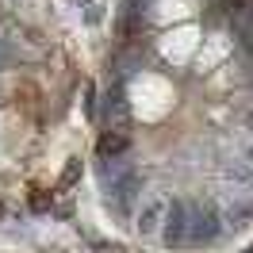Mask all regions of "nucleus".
<instances>
[{"instance_id": "6e6552de", "label": "nucleus", "mask_w": 253, "mask_h": 253, "mask_svg": "<svg viewBox=\"0 0 253 253\" xmlns=\"http://www.w3.org/2000/svg\"><path fill=\"white\" fill-rule=\"evenodd\" d=\"M242 161L253 169V138H246V142H242Z\"/></svg>"}, {"instance_id": "20e7f679", "label": "nucleus", "mask_w": 253, "mask_h": 253, "mask_svg": "<svg viewBox=\"0 0 253 253\" xmlns=\"http://www.w3.org/2000/svg\"><path fill=\"white\" fill-rule=\"evenodd\" d=\"M138 188H142V176H138V173H123V176H115V180H111V196H115L119 215H130V211H134Z\"/></svg>"}, {"instance_id": "7ed1b4c3", "label": "nucleus", "mask_w": 253, "mask_h": 253, "mask_svg": "<svg viewBox=\"0 0 253 253\" xmlns=\"http://www.w3.org/2000/svg\"><path fill=\"white\" fill-rule=\"evenodd\" d=\"M161 234H165L169 246H184V238H188V204H184V200H169Z\"/></svg>"}, {"instance_id": "39448f33", "label": "nucleus", "mask_w": 253, "mask_h": 253, "mask_svg": "<svg viewBox=\"0 0 253 253\" xmlns=\"http://www.w3.org/2000/svg\"><path fill=\"white\" fill-rule=\"evenodd\" d=\"M226 222H230L234 230L250 226L253 222V200H230V204H226Z\"/></svg>"}, {"instance_id": "1a4fd4ad", "label": "nucleus", "mask_w": 253, "mask_h": 253, "mask_svg": "<svg viewBox=\"0 0 253 253\" xmlns=\"http://www.w3.org/2000/svg\"><path fill=\"white\" fill-rule=\"evenodd\" d=\"M246 253H253V250H246Z\"/></svg>"}, {"instance_id": "f03ea898", "label": "nucleus", "mask_w": 253, "mask_h": 253, "mask_svg": "<svg viewBox=\"0 0 253 253\" xmlns=\"http://www.w3.org/2000/svg\"><path fill=\"white\" fill-rule=\"evenodd\" d=\"M215 234H219V215L207 204H188V238H184V246L215 242Z\"/></svg>"}, {"instance_id": "0eeeda50", "label": "nucleus", "mask_w": 253, "mask_h": 253, "mask_svg": "<svg viewBox=\"0 0 253 253\" xmlns=\"http://www.w3.org/2000/svg\"><path fill=\"white\" fill-rule=\"evenodd\" d=\"M222 4L234 12V19H238V16H246V12H253V0H222Z\"/></svg>"}, {"instance_id": "423d86ee", "label": "nucleus", "mask_w": 253, "mask_h": 253, "mask_svg": "<svg viewBox=\"0 0 253 253\" xmlns=\"http://www.w3.org/2000/svg\"><path fill=\"white\" fill-rule=\"evenodd\" d=\"M123 146H126V134H123V130H115V134H104L100 154H104V158H115V154H123Z\"/></svg>"}, {"instance_id": "f257e3e1", "label": "nucleus", "mask_w": 253, "mask_h": 253, "mask_svg": "<svg viewBox=\"0 0 253 253\" xmlns=\"http://www.w3.org/2000/svg\"><path fill=\"white\" fill-rule=\"evenodd\" d=\"M165 207H169V196H150V200H142V207H138V215H134V230H138V238L142 242H154V238L161 234V226H165Z\"/></svg>"}]
</instances>
